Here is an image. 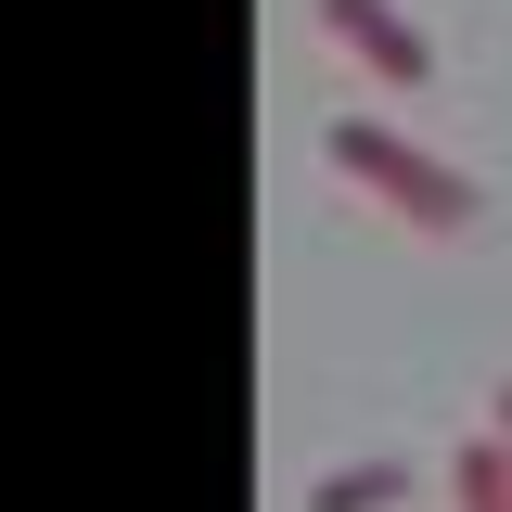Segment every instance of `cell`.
<instances>
[{"label": "cell", "instance_id": "obj_1", "mask_svg": "<svg viewBox=\"0 0 512 512\" xmlns=\"http://www.w3.org/2000/svg\"><path fill=\"white\" fill-rule=\"evenodd\" d=\"M320 167H333V180H359V192L384 205V218L436 231V244H461V231H487V192H474V167H448V154H423L410 128H384V116H333V128H320Z\"/></svg>", "mask_w": 512, "mask_h": 512}, {"label": "cell", "instance_id": "obj_2", "mask_svg": "<svg viewBox=\"0 0 512 512\" xmlns=\"http://www.w3.org/2000/svg\"><path fill=\"white\" fill-rule=\"evenodd\" d=\"M308 13H320V39L359 64L372 90H436V39H423L397 0H308Z\"/></svg>", "mask_w": 512, "mask_h": 512}, {"label": "cell", "instance_id": "obj_3", "mask_svg": "<svg viewBox=\"0 0 512 512\" xmlns=\"http://www.w3.org/2000/svg\"><path fill=\"white\" fill-rule=\"evenodd\" d=\"M448 512H512V436L500 423H474L448 448Z\"/></svg>", "mask_w": 512, "mask_h": 512}, {"label": "cell", "instance_id": "obj_4", "mask_svg": "<svg viewBox=\"0 0 512 512\" xmlns=\"http://www.w3.org/2000/svg\"><path fill=\"white\" fill-rule=\"evenodd\" d=\"M397 500H410V461H384V448L372 461H333L308 487V512H397Z\"/></svg>", "mask_w": 512, "mask_h": 512}, {"label": "cell", "instance_id": "obj_5", "mask_svg": "<svg viewBox=\"0 0 512 512\" xmlns=\"http://www.w3.org/2000/svg\"><path fill=\"white\" fill-rule=\"evenodd\" d=\"M487 423H500V436H512V372H500V397H487Z\"/></svg>", "mask_w": 512, "mask_h": 512}]
</instances>
